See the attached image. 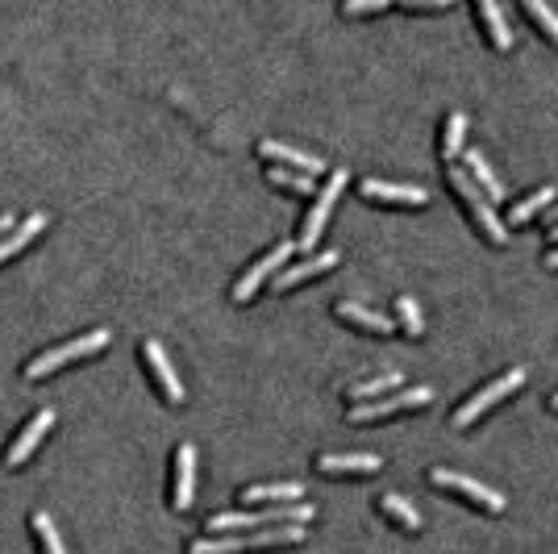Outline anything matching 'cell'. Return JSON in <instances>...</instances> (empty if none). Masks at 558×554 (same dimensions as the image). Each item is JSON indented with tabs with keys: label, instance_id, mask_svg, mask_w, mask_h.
<instances>
[{
	"label": "cell",
	"instance_id": "1",
	"mask_svg": "<svg viewBox=\"0 0 558 554\" xmlns=\"http://www.w3.org/2000/svg\"><path fill=\"white\" fill-rule=\"evenodd\" d=\"M313 517H317L313 500H304V505L259 509V513H217V517H209V534H225V530H263V525H304V521H313Z\"/></svg>",
	"mask_w": 558,
	"mask_h": 554
},
{
	"label": "cell",
	"instance_id": "2",
	"mask_svg": "<svg viewBox=\"0 0 558 554\" xmlns=\"http://www.w3.org/2000/svg\"><path fill=\"white\" fill-rule=\"evenodd\" d=\"M109 330L100 325V330H88V334H80V338H71V342H59V346H50V350H42V355H34L30 359V367H25V380H42V375H50V371H59L63 363H71V359H84V355H96V350H105L109 346Z\"/></svg>",
	"mask_w": 558,
	"mask_h": 554
},
{
	"label": "cell",
	"instance_id": "3",
	"mask_svg": "<svg viewBox=\"0 0 558 554\" xmlns=\"http://www.w3.org/2000/svg\"><path fill=\"white\" fill-rule=\"evenodd\" d=\"M446 175H450V184H454V192H459L463 200H467V213L475 217V225L488 234V242H496V246H504L509 242V225H504L500 217H496V209H492V200L475 188V180L463 171V167H446Z\"/></svg>",
	"mask_w": 558,
	"mask_h": 554
},
{
	"label": "cell",
	"instance_id": "4",
	"mask_svg": "<svg viewBox=\"0 0 558 554\" xmlns=\"http://www.w3.org/2000/svg\"><path fill=\"white\" fill-rule=\"evenodd\" d=\"M342 188H346V167H334V171H329V180L313 196V209H309V217H304V225H300L296 250H313V242L321 238V230H325L329 213H334V200L342 196Z\"/></svg>",
	"mask_w": 558,
	"mask_h": 554
},
{
	"label": "cell",
	"instance_id": "5",
	"mask_svg": "<svg viewBox=\"0 0 558 554\" xmlns=\"http://www.w3.org/2000/svg\"><path fill=\"white\" fill-rule=\"evenodd\" d=\"M525 384V367H509V371H504V375H496V380L488 384V388H479V392H471L467 400H463V405L459 409H454V417H450V425H454V430H463V425H471L479 413H488L492 405H496V400L500 396H509L513 388H521Z\"/></svg>",
	"mask_w": 558,
	"mask_h": 554
},
{
	"label": "cell",
	"instance_id": "6",
	"mask_svg": "<svg viewBox=\"0 0 558 554\" xmlns=\"http://www.w3.org/2000/svg\"><path fill=\"white\" fill-rule=\"evenodd\" d=\"M429 400H434V388H400L392 396H379V400H363V405H354L350 409V421L354 425H363V421H375V417H388V413H400V409H425Z\"/></svg>",
	"mask_w": 558,
	"mask_h": 554
},
{
	"label": "cell",
	"instance_id": "7",
	"mask_svg": "<svg viewBox=\"0 0 558 554\" xmlns=\"http://www.w3.org/2000/svg\"><path fill=\"white\" fill-rule=\"evenodd\" d=\"M292 250H296V242H275V246L267 250L263 259H255V263H250V267H246V271L238 275V280H234V292H230V296L238 300V305H246V300L259 292V284L267 280V275H271V271H279V267L288 263V255H292Z\"/></svg>",
	"mask_w": 558,
	"mask_h": 554
},
{
	"label": "cell",
	"instance_id": "8",
	"mask_svg": "<svg viewBox=\"0 0 558 554\" xmlns=\"http://www.w3.org/2000/svg\"><path fill=\"white\" fill-rule=\"evenodd\" d=\"M429 480H434L438 488H454V492H463V496H471L475 505H484L488 513H504V500L496 488H488V484H479V480H471V475H459V471H446V467H434L429 471Z\"/></svg>",
	"mask_w": 558,
	"mask_h": 554
},
{
	"label": "cell",
	"instance_id": "9",
	"mask_svg": "<svg viewBox=\"0 0 558 554\" xmlns=\"http://www.w3.org/2000/svg\"><path fill=\"white\" fill-rule=\"evenodd\" d=\"M175 475H171V505L175 509H188L192 505V492H196V446L192 442H180L175 446Z\"/></svg>",
	"mask_w": 558,
	"mask_h": 554
},
{
	"label": "cell",
	"instance_id": "10",
	"mask_svg": "<svg viewBox=\"0 0 558 554\" xmlns=\"http://www.w3.org/2000/svg\"><path fill=\"white\" fill-rule=\"evenodd\" d=\"M50 425H55V409H38V413H34L30 421L21 425V434H17V442H13L9 450H5V463H9V467H21L25 459L34 455V446L42 442V434L50 430Z\"/></svg>",
	"mask_w": 558,
	"mask_h": 554
},
{
	"label": "cell",
	"instance_id": "11",
	"mask_svg": "<svg viewBox=\"0 0 558 554\" xmlns=\"http://www.w3.org/2000/svg\"><path fill=\"white\" fill-rule=\"evenodd\" d=\"M142 359L150 363V371H155V380H159L163 396L180 405V400H184V384H180V375H175V367H171V359H167V350H163L155 338H146V342H142Z\"/></svg>",
	"mask_w": 558,
	"mask_h": 554
},
{
	"label": "cell",
	"instance_id": "12",
	"mask_svg": "<svg viewBox=\"0 0 558 554\" xmlns=\"http://www.w3.org/2000/svg\"><path fill=\"white\" fill-rule=\"evenodd\" d=\"M259 155H263V159H275V163H288V167H300L304 175H313V180L325 171V159L309 155V150H296V146H288V142H275V138H263V142H259Z\"/></svg>",
	"mask_w": 558,
	"mask_h": 554
},
{
	"label": "cell",
	"instance_id": "13",
	"mask_svg": "<svg viewBox=\"0 0 558 554\" xmlns=\"http://www.w3.org/2000/svg\"><path fill=\"white\" fill-rule=\"evenodd\" d=\"M338 250L329 246V250H321V255H313V259H304V263H296V267H284V271H275V292H284V288H292V284H300V280H309V275H321V271H334L338 267Z\"/></svg>",
	"mask_w": 558,
	"mask_h": 554
},
{
	"label": "cell",
	"instance_id": "14",
	"mask_svg": "<svg viewBox=\"0 0 558 554\" xmlns=\"http://www.w3.org/2000/svg\"><path fill=\"white\" fill-rule=\"evenodd\" d=\"M359 188H363V196L392 200V205H425V200H429V192L417 188V184H392V180H375V175H367Z\"/></svg>",
	"mask_w": 558,
	"mask_h": 554
},
{
	"label": "cell",
	"instance_id": "15",
	"mask_svg": "<svg viewBox=\"0 0 558 554\" xmlns=\"http://www.w3.org/2000/svg\"><path fill=\"white\" fill-rule=\"evenodd\" d=\"M463 171L471 175V180H475V188L484 192L488 200H504V184H500V175L488 167V159L479 155L475 146H467V150H463Z\"/></svg>",
	"mask_w": 558,
	"mask_h": 554
},
{
	"label": "cell",
	"instance_id": "16",
	"mask_svg": "<svg viewBox=\"0 0 558 554\" xmlns=\"http://www.w3.org/2000/svg\"><path fill=\"white\" fill-rule=\"evenodd\" d=\"M304 525H263L259 534H242V546L246 550H263V546H296L304 542Z\"/></svg>",
	"mask_w": 558,
	"mask_h": 554
},
{
	"label": "cell",
	"instance_id": "17",
	"mask_svg": "<svg viewBox=\"0 0 558 554\" xmlns=\"http://www.w3.org/2000/svg\"><path fill=\"white\" fill-rule=\"evenodd\" d=\"M334 313H338L342 321L363 325V330H375V334H396V321H392V317L375 313V309H367V305H354V300H338Z\"/></svg>",
	"mask_w": 558,
	"mask_h": 554
},
{
	"label": "cell",
	"instance_id": "18",
	"mask_svg": "<svg viewBox=\"0 0 558 554\" xmlns=\"http://www.w3.org/2000/svg\"><path fill=\"white\" fill-rule=\"evenodd\" d=\"M42 230H46V213H30V217H25L21 225H13V234H5V238H0V263H5V259H13L21 246H30V242H34Z\"/></svg>",
	"mask_w": 558,
	"mask_h": 554
},
{
	"label": "cell",
	"instance_id": "19",
	"mask_svg": "<svg viewBox=\"0 0 558 554\" xmlns=\"http://www.w3.org/2000/svg\"><path fill=\"white\" fill-rule=\"evenodd\" d=\"M479 21L488 25V34H492V42L500 50L513 46V25H509V17H504V9L496 5V0H479Z\"/></svg>",
	"mask_w": 558,
	"mask_h": 554
},
{
	"label": "cell",
	"instance_id": "20",
	"mask_svg": "<svg viewBox=\"0 0 558 554\" xmlns=\"http://www.w3.org/2000/svg\"><path fill=\"white\" fill-rule=\"evenodd\" d=\"M304 496V484L296 480H284V484H250L242 488V500H267V505H275V500H284V505H292V500Z\"/></svg>",
	"mask_w": 558,
	"mask_h": 554
},
{
	"label": "cell",
	"instance_id": "21",
	"mask_svg": "<svg viewBox=\"0 0 558 554\" xmlns=\"http://www.w3.org/2000/svg\"><path fill=\"white\" fill-rule=\"evenodd\" d=\"M404 384V375L396 371V367H388V371H379L375 380H363V384H354V388H346V400H371V396H384V392H392V388H400Z\"/></svg>",
	"mask_w": 558,
	"mask_h": 554
},
{
	"label": "cell",
	"instance_id": "22",
	"mask_svg": "<svg viewBox=\"0 0 558 554\" xmlns=\"http://www.w3.org/2000/svg\"><path fill=\"white\" fill-rule=\"evenodd\" d=\"M317 467L329 471V475H338V471H359V475H367V471H379L384 463H379V455H321Z\"/></svg>",
	"mask_w": 558,
	"mask_h": 554
},
{
	"label": "cell",
	"instance_id": "23",
	"mask_svg": "<svg viewBox=\"0 0 558 554\" xmlns=\"http://www.w3.org/2000/svg\"><path fill=\"white\" fill-rule=\"evenodd\" d=\"M379 509H384L388 517H396L404 530H421V513L413 509V500H404L400 492H384V496H379Z\"/></svg>",
	"mask_w": 558,
	"mask_h": 554
},
{
	"label": "cell",
	"instance_id": "24",
	"mask_svg": "<svg viewBox=\"0 0 558 554\" xmlns=\"http://www.w3.org/2000/svg\"><path fill=\"white\" fill-rule=\"evenodd\" d=\"M463 138H467V113L454 109V113L446 117V125H442V159H446V163L463 150Z\"/></svg>",
	"mask_w": 558,
	"mask_h": 554
},
{
	"label": "cell",
	"instance_id": "25",
	"mask_svg": "<svg viewBox=\"0 0 558 554\" xmlns=\"http://www.w3.org/2000/svg\"><path fill=\"white\" fill-rule=\"evenodd\" d=\"M30 530L38 534V546H42V554H67V546L59 542V530H55V521H50V513L34 509V513H30Z\"/></svg>",
	"mask_w": 558,
	"mask_h": 554
},
{
	"label": "cell",
	"instance_id": "26",
	"mask_svg": "<svg viewBox=\"0 0 558 554\" xmlns=\"http://www.w3.org/2000/svg\"><path fill=\"white\" fill-rule=\"evenodd\" d=\"M550 200H554V184H542V188H534V192H529V196L521 200V205H513L509 221H513V225L529 221V217H534V213H542V209L550 205Z\"/></svg>",
	"mask_w": 558,
	"mask_h": 554
},
{
	"label": "cell",
	"instance_id": "27",
	"mask_svg": "<svg viewBox=\"0 0 558 554\" xmlns=\"http://www.w3.org/2000/svg\"><path fill=\"white\" fill-rule=\"evenodd\" d=\"M267 180L279 184V188H292L300 196H317V184H313V175H304V171H288V167H267Z\"/></svg>",
	"mask_w": 558,
	"mask_h": 554
},
{
	"label": "cell",
	"instance_id": "28",
	"mask_svg": "<svg viewBox=\"0 0 558 554\" xmlns=\"http://www.w3.org/2000/svg\"><path fill=\"white\" fill-rule=\"evenodd\" d=\"M238 550H246L242 534H234V538H196L188 546V554H238Z\"/></svg>",
	"mask_w": 558,
	"mask_h": 554
},
{
	"label": "cell",
	"instance_id": "29",
	"mask_svg": "<svg viewBox=\"0 0 558 554\" xmlns=\"http://www.w3.org/2000/svg\"><path fill=\"white\" fill-rule=\"evenodd\" d=\"M525 13L534 17V21L542 25V30H546V34L558 42V13H554L550 5H542V0H525Z\"/></svg>",
	"mask_w": 558,
	"mask_h": 554
},
{
	"label": "cell",
	"instance_id": "30",
	"mask_svg": "<svg viewBox=\"0 0 558 554\" xmlns=\"http://www.w3.org/2000/svg\"><path fill=\"white\" fill-rule=\"evenodd\" d=\"M396 313H400V325H404V334H421V309H417V300L413 296H400L396 300Z\"/></svg>",
	"mask_w": 558,
	"mask_h": 554
},
{
	"label": "cell",
	"instance_id": "31",
	"mask_svg": "<svg viewBox=\"0 0 558 554\" xmlns=\"http://www.w3.org/2000/svg\"><path fill=\"white\" fill-rule=\"evenodd\" d=\"M379 9H388V0H346L342 13L354 17V13H379Z\"/></svg>",
	"mask_w": 558,
	"mask_h": 554
},
{
	"label": "cell",
	"instance_id": "32",
	"mask_svg": "<svg viewBox=\"0 0 558 554\" xmlns=\"http://www.w3.org/2000/svg\"><path fill=\"white\" fill-rule=\"evenodd\" d=\"M5 230H13V217H9V213H0V238H5Z\"/></svg>",
	"mask_w": 558,
	"mask_h": 554
},
{
	"label": "cell",
	"instance_id": "33",
	"mask_svg": "<svg viewBox=\"0 0 558 554\" xmlns=\"http://www.w3.org/2000/svg\"><path fill=\"white\" fill-rule=\"evenodd\" d=\"M546 221H550V230H554V225H558V205H554V209L546 213Z\"/></svg>",
	"mask_w": 558,
	"mask_h": 554
},
{
	"label": "cell",
	"instance_id": "34",
	"mask_svg": "<svg viewBox=\"0 0 558 554\" xmlns=\"http://www.w3.org/2000/svg\"><path fill=\"white\" fill-rule=\"evenodd\" d=\"M546 267H558V250H550V255H546Z\"/></svg>",
	"mask_w": 558,
	"mask_h": 554
},
{
	"label": "cell",
	"instance_id": "35",
	"mask_svg": "<svg viewBox=\"0 0 558 554\" xmlns=\"http://www.w3.org/2000/svg\"><path fill=\"white\" fill-rule=\"evenodd\" d=\"M550 405H554V409H558V392H554V396H550Z\"/></svg>",
	"mask_w": 558,
	"mask_h": 554
},
{
	"label": "cell",
	"instance_id": "36",
	"mask_svg": "<svg viewBox=\"0 0 558 554\" xmlns=\"http://www.w3.org/2000/svg\"><path fill=\"white\" fill-rule=\"evenodd\" d=\"M550 238H558V225H554V230H550Z\"/></svg>",
	"mask_w": 558,
	"mask_h": 554
}]
</instances>
